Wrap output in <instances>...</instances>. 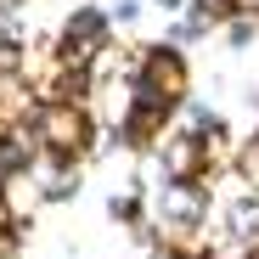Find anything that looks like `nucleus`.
<instances>
[{"label": "nucleus", "mask_w": 259, "mask_h": 259, "mask_svg": "<svg viewBox=\"0 0 259 259\" xmlns=\"http://www.w3.org/2000/svg\"><path fill=\"white\" fill-rule=\"evenodd\" d=\"M152 214H158V226H163L169 237H186V231H203V220H208V197H203L197 181H163Z\"/></svg>", "instance_id": "2"}, {"label": "nucleus", "mask_w": 259, "mask_h": 259, "mask_svg": "<svg viewBox=\"0 0 259 259\" xmlns=\"http://www.w3.org/2000/svg\"><path fill=\"white\" fill-rule=\"evenodd\" d=\"M226 39H231L237 51H248L253 39H259V17H248V12H237V17L226 23Z\"/></svg>", "instance_id": "5"}, {"label": "nucleus", "mask_w": 259, "mask_h": 259, "mask_svg": "<svg viewBox=\"0 0 259 259\" xmlns=\"http://www.w3.org/2000/svg\"><path fill=\"white\" fill-rule=\"evenodd\" d=\"M237 175H242V186L259 192V136H248V147L237 152Z\"/></svg>", "instance_id": "6"}, {"label": "nucleus", "mask_w": 259, "mask_h": 259, "mask_svg": "<svg viewBox=\"0 0 259 259\" xmlns=\"http://www.w3.org/2000/svg\"><path fill=\"white\" fill-rule=\"evenodd\" d=\"M192 12H197V17L214 28V23H231V17L242 12V0H192Z\"/></svg>", "instance_id": "4"}, {"label": "nucleus", "mask_w": 259, "mask_h": 259, "mask_svg": "<svg viewBox=\"0 0 259 259\" xmlns=\"http://www.w3.org/2000/svg\"><path fill=\"white\" fill-rule=\"evenodd\" d=\"M28 124H34V136H39V152H51V158H79L84 147H91V118H84V107L68 102V96L39 102Z\"/></svg>", "instance_id": "1"}, {"label": "nucleus", "mask_w": 259, "mask_h": 259, "mask_svg": "<svg viewBox=\"0 0 259 259\" xmlns=\"http://www.w3.org/2000/svg\"><path fill=\"white\" fill-rule=\"evenodd\" d=\"M107 17H113V23H136V17H141V0H118Z\"/></svg>", "instance_id": "7"}, {"label": "nucleus", "mask_w": 259, "mask_h": 259, "mask_svg": "<svg viewBox=\"0 0 259 259\" xmlns=\"http://www.w3.org/2000/svg\"><path fill=\"white\" fill-rule=\"evenodd\" d=\"M192 0H158V12H186Z\"/></svg>", "instance_id": "8"}, {"label": "nucleus", "mask_w": 259, "mask_h": 259, "mask_svg": "<svg viewBox=\"0 0 259 259\" xmlns=\"http://www.w3.org/2000/svg\"><path fill=\"white\" fill-rule=\"evenodd\" d=\"M158 169H163V181H203V169H208V141L192 136V130L163 136V141H158Z\"/></svg>", "instance_id": "3"}]
</instances>
